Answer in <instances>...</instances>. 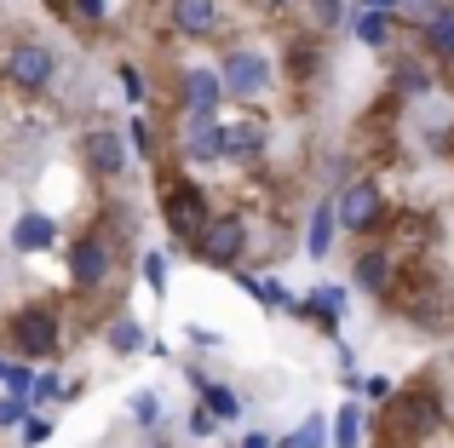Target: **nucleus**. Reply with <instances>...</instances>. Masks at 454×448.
<instances>
[{
	"mask_svg": "<svg viewBox=\"0 0 454 448\" xmlns=\"http://www.w3.org/2000/svg\"><path fill=\"white\" fill-rule=\"evenodd\" d=\"M242 247H247V224L236 219V213H207V224L196 230V253L207 259V265L231 270L236 259H242Z\"/></svg>",
	"mask_w": 454,
	"mask_h": 448,
	"instance_id": "nucleus-1",
	"label": "nucleus"
},
{
	"mask_svg": "<svg viewBox=\"0 0 454 448\" xmlns=\"http://www.w3.org/2000/svg\"><path fill=\"white\" fill-rule=\"evenodd\" d=\"M437 426H443V403H437L432 391L391 397V431H403V437H432Z\"/></svg>",
	"mask_w": 454,
	"mask_h": 448,
	"instance_id": "nucleus-2",
	"label": "nucleus"
},
{
	"mask_svg": "<svg viewBox=\"0 0 454 448\" xmlns=\"http://www.w3.org/2000/svg\"><path fill=\"white\" fill-rule=\"evenodd\" d=\"M219 87H224V98H259V92L270 87V64L259 52H231L219 64Z\"/></svg>",
	"mask_w": 454,
	"mask_h": 448,
	"instance_id": "nucleus-3",
	"label": "nucleus"
},
{
	"mask_svg": "<svg viewBox=\"0 0 454 448\" xmlns=\"http://www.w3.org/2000/svg\"><path fill=\"white\" fill-rule=\"evenodd\" d=\"M333 219H340L345 230H374V224L386 219V202H380V184H374V179H356V184H345V196L333 202Z\"/></svg>",
	"mask_w": 454,
	"mask_h": 448,
	"instance_id": "nucleus-4",
	"label": "nucleus"
},
{
	"mask_svg": "<svg viewBox=\"0 0 454 448\" xmlns=\"http://www.w3.org/2000/svg\"><path fill=\"white\" fill-rule=\"evenodd\" d=\"M12 339H18V351H29V357H58V316L46 311V305H29V311L12 316Z\"/></svg>",
	"mask_w": 454,
	"mask_h": 448,
	"instance_id": "nucleus-5",
	"label": "nucleus"
},
{
	"mask_svg": "<svg viewBox=\"0 0 454 448\" xmlns=\"http://www.w3.org/2000/svg\"><path fill=\"white\" fill-rule=\"evenodd\" d=\"M207 213L213 207L196 184H173V190H167V230H173L178 242H196V230L207 224Z\"/></svg>",
	"mask_w": 454,
	"mask_h": 448,
	"instance_id": "nucleus-6",
	"label": "nucleus"
},
{
	"mask_svg": "<svg viewBox=\"0 0 454 448\" xmlns=\"http://www.w3.org/2000/svg\"><path fill=\"white\" fill-rule=\"evenodd\" d=\"M6 75H12V87H23V92H46L52 75H58V58L46 52V46H12Z\"/></svg>",
	"mask_w": 454,
	"mask_h": 448,
	"instance_id": "nucleus-7",
	"label": "nucleus"
},
{
	"mask_svg": "<svg viewBox=\"0 0 454 448\" xmlns=\"http://www.w3.org/2000/svg\"><path fill=\"white\" fill-rule=\"evenodd\" d=\"M81 161H87L98 179H121L127 173V144L110 133V127H92V133L81 138Z\"/></svg>",
	"mask_w": 454,
	"mask_h": 448,
	"instance_id": "nucleus-8",
	"label": "nucleus"
},
{
	"mask_svg": "<svg viewBox=\"0 0 454 448\" xmlns=\"http://www.w3.org/2000/svg\"><path fill=\"white\" fill-rule=\"evenodd\" d=\"M115 270V247L104 242V236H87V242H75V259H69V276L81 282V288H104Z\"/></svg>",
	"mask_w": 454,
	"mask_h": 448,
	"instance_id": "nucleus-9",
	"label": "nucleus"
},
{
	"mask_svg": "<svg viewBox=\"0 0 454 448\" xmlns=\"http://www.w3.org/2000/svg\"><path fill=\"white\" fill-rule=\"evenodd\" d=\"M184 150H190V161H219V156H224L219 110H190V121H184Z\"/></svg>",
	"mask_w": 454,
	"mask_h": 448,
	"instance_id": "nucleus-10",
	"label": "nucleus"
},
{
	"mask_svg": "<svg viewBox=\"0 0 454 448\" xmlns=\"http://www.w3.org/2000/svg\"><path fill=\"white\" fill-rule=\"evenodd\" d=\"M173 29L178 35H213L219 29V0H173Z\"/></svg>",
	"mask_w": 454,
	"mask_h": 448,
	"instance_id": "nucleus-11",
	"label": "nucleus"
},
{
	"mask_svg": "<svg viewBox=\"0 0 454 448\" xmlns=\"http://www.w3.org/2000/svg\"><path fill=\"white\" fill-rule=\"evenodd\" d=\"M52 219L46 213H23L18 224H12V247H18V253H41V247H52Z\"/></svg>",
	"mask_w": 454,
	"mask_h": 448,
	"instance_id": "nucleus-12",
	"label": "nucleus"
},
{
	"mask_svg": "<svg viewBox=\"0 0 454 448\" xmlns=\"http://www.w3.org/2000/svg\"><path fill=\"white\" fill-rule=\"evenodd\" d=\"M224 87H219V69H190L184 75V104L190 110H219Z\"/></svg>",
	"mask_w": 454,
	"mask_h": 448,
	"instance_id": "nucleus-13",
	"label": "nucleus"
},
{
	"mask_svg": "<svg viewBox=\"0 0 454 448\" xmlns=\"http://www.w3.org/2000/svg\"><path fill=\"white\" fill-rule=\"evenodd\" d=\"M265 138H270V127L247 115V121L224 127V156H254V150H265Z\"/></svg>",
	"mask_w": 454,
	"mask_h": 448,
	"instance_id": "nucleus-14",
	"label": "nucleus"
},
{
	"mask_svg": "<svg viewBox=\"0 0 454 448\" xmlns=\"http://www.w3.org/2000/svg\"><path fill=\"white\" fill-rule=\"evenodd\" d=\"M356 288H368V293H386V288H391V253H380V247L356 253Z\"/></svg>",
	"mask_w": 454,
	"mask_h": 448,
	"instance_id": "nucleus-15",
	"label": "nucleus"
},
{
	"mask_svg": "<svg viewBox=\"0 0 454 448\" xmlns=\"http://www.w3.org/2000/svg\"><path fill=\"white\" fill-rule=\"evenodd\" d=\"M426 46H432L437 58H449V64H454V12H449V6H437L432 18H426Z\"/></svg>",
	"mask_w": 454,
	"mask_h": 448,
	"instance_id": "nucleus-16",
	"label": "nucleus"
},
{
	"mask_svg": "<svg viewBox=\"0 0 454 448\" xmlns=\"http://www.w3.org/2000/svg\"><path fill=\"white\" fill-rule=\"evenodd\" d=\"M356 41H363V46H386L391 41V18L374 12V6H363V12H356Z\"/></svg>",
	"mask_w": 454,
	"mask_h": 448,
	"instance_id": "nucleus-17",
	"label": "nucleus"
},
{
	"mask_svg": "<svg viewBox=\"0 0 454 448\" xmlns=\"http://www.w3.org/2000/svg\"><path fill=\"white\" fill-rule=\"evenodd\" d=\"M356 443H363V414H356V403H345L333 414V448H356Z\"/></svg>",
	"mask_w": 454,
	"mask_h": 448,
	"instance_id": "nucleus-18",
	"label": "nucleus"
},
{
	"mask_svg": "<svg viewBox=\"0 0 454 448\" xmlns=\"http://www.w3.org/2000/svg\"><path fill=\"white\" fill-rule=\"evenodd\" d=\"M310 259H322L328 253V242H333V207H317V213H310Z\"/></svg>",
	"mask_w": 454,
	"mask_h": 448,
	"instance_id": "nucleus-19",
	"label": "nucleus"
},
{
	"mask_svg": "<svg viewBox=\"0 0 454 448\" xmlns=\"http://www.w3.org/2000/svg\"><path fill=\"white\" fill-rule=\"evenodd\" d=\"M110 351H121V357H127V351H145V328L127 322V316H121V322H110Z\"/></svg>",
	"mask_w": 454,
	"mask_h": 448,
	"instance_id": "nucleus-20",
	"label": "nucleus"
},
{
	"mask_svg": "<svg viewBox=\"0 0 454 448\" xmlns=\"http://www.w3.org/2000/svg\"><path fill=\"white\" fill-rule=\"evenodd\" d=\"M207 414H219V420H236V414H242V397H236L231 385H207Z\"/></svg>",
	"mask_w": 454,
	"mask_h": 448,
	"instance_id": "nucleus-21",
	"label": "nucleus"
},
{
	"mask_svg": "<svg viewBox=\"0 0 454 448\" xmlns=\"http://www.w3.org/2000/svg\"><path fill=\"white\" fill-rule=\"evenodd\" d=\"M397 87L409 92V98H420V92H432V75H426V64H397Z\"/></svg>",
	"mask_w": 454,
	"mask_h": 448,
	"instance_id": "nucleus-22",
	"label": "nucleus"
},
{
	"mask_svg": "<svg viewBox=\"0 0 454 448\" xmlns=\"http://www.w3.org/2000/svg\"><path fill=\"white\" fill-rule=\"evenodd\" d=\"M242 288H247V293H254V299H265V305H270V311H288V305H294V299H288V293H282V288H277V282H259V276H242Z\"/></svg>",
	"mask_w": 454,
	"mask_h": 448,
	"instance_id": "nucleus-23",
	"label": "nucleus"
},
{
	"mask_svg": "<svg viewBox=\"0 0 454 448\" xmlns=\"http://www.w3.org/2000/svg\"><path fill=\"white\" fill-rule=\"evenodd\" d=\"M322 437H328V431H322V420H305V426L288 431V443H282V448H322Z\"/></svg>",
	"mask_w": 454,
	"mask_h": 448,
	"instance_id": "nucleus-24",
	"label": "nucleus"
},
{
	"mask_svg": "<svg viewBox=\"0 0 454 448\" xmlns=\"http://www.w3.org/2000/svg\"><path fill=\"white\" fill-rule=\"evenodd\" d=\"M310 18H317V29H340V0H310Z\"/></svg>",
	"mask_w": 454,
	"mask_h": 448,
	"instance_id": "nucleus-25",
	"label": "nucleus"
},
{
	"mask_svg": "<svg viewBox=\"0 0 454 448\" xmlns=\"http://www.w3.org/2000/svg\"><path fill=\"white\" fill-rule=\"evenodd\" d=\"M145 282H150L155 293L167 288V265H161V253H150V259H145Z\"/></svg>",
	"mask_w": 454,
	"mask_h": 448,
	"instance_id": "nucleus-26",
	"label": "nucleus"
},
{
	"mask_svg": "<svg viewBox=\"0 0 454 448\" xmlns=\"http://www.w3.org/2000/svg\"><path fill=\"white\" fill-rule=\"evenodd\" d=\"M29 380H35L29 368H12V362H6V385H12V397H29Z\"/></svg>",
	"mask_w": 454,
	"mask_h": 448,
	"instance_id": "nucleus-27",
	"label": "nucleus"
},
{
	"mask_svg": "<svg viewBox=\"0 0 454 448\" xmlns=\"http://www.w3.org/2000/svg\"><path fill=\"white\" fill-rule=\"evenodd\" d=\"M23 408H29L23 397H6V403H0V426H18V420H23Z\"/></svg>",
	"mask_w": 454,
	"mask_h": 448,
	"instance_id": "nucleus-28",
	"label": "nucleus"
},
{
	"mask_svg": "<svg viewBox=\"0 0 454 448\" xmlns=\"http://www.w3.org/2000/svg\"><path fill=\"white\" fill-rule=\"evenodd\" d=\"M443 0H403V18H432Z\"/></svg>",
	"mask_w": 454,
	"mask_h": 448,
	"instance_id": "nucleus-29",
	"label": "nucleus"
},
{
	"mask_svg": "<svg viewBox=\"0 0 454 448\" xmlns=\"http://www.w3.org/2000/svg\"><path fill=\"white\" fill-rule=\"evenodd\" d=\"M121 92L127 98H145V75H138V69H121Z\"/></svg>",
	"mask_w": 454,
	"mask_h": 448,
	"instance_id": "nucleus-30",
	"label": "nucleus"
},
{
	"mask_svg": "<svg viewBox=\"0 0 454 448\" xmlns=\"http://www.w3.org/2000/svg\"><path fill=\"white\" fill-rule=\"evenodd\" d=\"M52 437V426H46V420H23V443H46Z\"/></svg>",
	"mask_w": 454,
	"mask_h": 448,
	"instance_id": "nucleus-31",
	"label": "nucleus"
},
{
	"mask_svg": "<svg viewBox=\"0 0 454 448\" xmlns=\"http://www.w3.org/2000/svg\"><path fill=\"white\" fill-rule=\"evenodd\" d=\"M133 414H138V420H155V397H150V391L133 397Z\"/></svg>",
	"mask_w": 454,
	"mask_h": 448,
	"instance_id": "nucleus-32",
	"label": "nucleus"
},
{
	"mask_svg": "<svg viewBox=\"0 0 454 448\" xmlns=\"http://www.w3.org/2000/svg\"><path fill=\"white\" fill-rule=\"evenodd\" d=\"M75 12L81 18H104V0H75Z\"/></svg>",
	"mask_w": 454,
	"mask_h": 448,
	"instance_id": "nucleus-33",
	"label": "nucleus"
},
{
	"mask_svg": "<svg viewBox=\"0 0 454 448\" xmlns=\"http://www.w3.org/2000/svg\"><path fill=\"white\" fill-rule=\"evenodd\" d=\"M363 6H374V12H386V6H397V0H363Z\"/></svg>",
	"mask_w": 454,
	"mask_h": 448,
	"instance_id": "nucleus-34",
	"label": "nucleus"
},
{
	"mask_svg": "<svg viewBox=\"0 0 454 448\" xmlns=\"http://www.w3.org/2000/svg\"><path fill=\"white\" fill-rule=\"evenodd\" d=\"M265 6H288V0H265Z\"/></svg>",
	"mask_w": 454,
	"mask_h": 448,
	"instance_id": "nucleus-35",
	"label": "nucleus"
},
{
	"mask_svg": "<svg viewBox=\"0 0 454 448\" xmlns=\"http://www.w3.org/2000/svg\"><path fill=\"white\" fill-rule=\"evenodd\" d=\"M0 380H6V362H0Z\"/></svg>",
	"mask_w": 454,
	"mask_h": 448,
	"instance_id": "nucleus-36",
	"label": "nucleus"
}]
</instances>
